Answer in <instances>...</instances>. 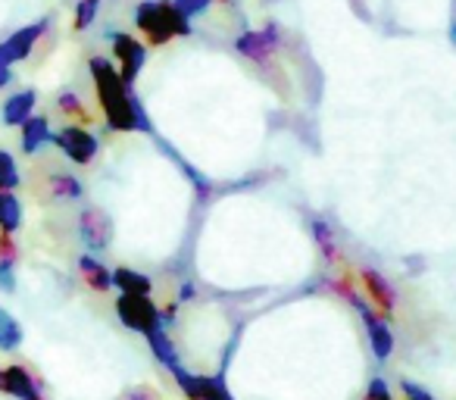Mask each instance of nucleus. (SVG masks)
<instances>
[{
  "label": "nucleus",
  "instance_id": "obj_1",
  "mask_svg": "<svg viewBox=\"0 0 456 400\" xmlns=\"http://www.w3.org/2000/svg\"><path fill=\"white\" fill-rule=\"evenodd\" d=\"M88 69H91V78H94V91H97L103 122H107L113 132H134V128L151 132V119H147L144 107L138 103L134 91L122 82L116 63H110L107 57H91Z\"/></svg>",
  "mask_w": 456,
  "mask_h": 400
},
{
  "label": "nucleus",
  "instance_id": "obj_2",
  "mask_svg": "<svg viewBox=\"0 0 456 400\" xmlns=\"http://www.w3.org/2000/svg\"><path fill=\"white\" fill-rule=\"evenodd\" d=\"M134 26L151 47H163L172 38L191 35V20L175 7V0H141L134 7Z\"/></svg>",
  "mask_w": 456,
  "mask_h": 400
},
{
  "label": "nucleus",
  "instance_id": "obj_3",
  "mask_svg": "<svg viewBox=\"0 0 456 400\" xmlns=\"http://www.w3.org/2000/svg\"><path fill=\"white\" fill-rule=\"evenodd\" d=\"M28 191L41 204H78L85 200V184L72 169L57 163H38L28 178Z\"/></svg>",
  "mask_w": 456,
  "mask_h": 400
},
{
  "label": "nucleus",
  "instance_id": "obj_4",
  "mask_svg": "<svg viewBox=\"0 0 456 400\" xmlns=\"http://www.w3.org/2000/svg\"><path fill=\"white\" fill-rule=\"evenodd\" d=\"M281 45H285L281 26L279 22H266L260 32H244L241 38L235 41V51L241 53V57H248L250 63L266 66L269 69V66L275 63V53L281 51Z\"/></svg>",
  "mask_w": 456,
  "mask_h": 400
},
{
  "label": "nucleus",
  "instance_id": "obj_5",
  "mask_svg": "<svg viewBox=\"0 0 456 400\" xmlns=\"http://www.w3.org/2000/svg\"><path fill=\"white\" fill-rule=\"evenodd\" d=\"M53 144L63 151L66 159H72L76 166H91L101 153V141L97 135H91L85 126H69L66 122L60 132H53Z\"/></svg>",
  "mask_w": 456,
  "mask_h": 400
},
{
  "label": "nucleus",
  "instance_id": "obj_6",
  "mask_svg": "<svg viewBox=\"0 0 456 400\" xmlns=\"http://www.w3.org/2000/svg\"><path fill=\"white\" fill-rule=\"evenodd\" d=\"M116 313H119L122 325H128L132 331L141 335H151V331L163 329V316H159V306L151 298H132V294H119L116 300Z\"/></svg>",
  "mask_w": 456,
  "mask_h": 400
},
{
  "label": "nucleus",
  "instance_id": "obj_7",
  "mask_svg": "<svg viewBox=\"0 0 456 400\" xmlns=\"http://www.w3.org/2000/svg\"><path fill=\"white\" fill-rule=\"evenodd\" d=\"M110 41H113V63H116V69H119L122 82H126L128 88H134V78L141 76V69H144V63H147V45H141L134 35H126V32H113Z\"/></svg>",
  "mask_w": 456,
  "mask_h": 400
},
{
  "label": "nucleus",
  "instance_id": "obj_8",
  "mask_svg": "<svg viewBox=\"0 0 456 400\" xmlns=\"http://www.w3.org/2000/svg\"><path fill=\"white\" fill-rule=\"evenodd\" d=\"M78 238L91 254H103L113 244V219L103 207H85L78 213Z\"/></svg>",
  "mask_w": 456,
  "mask_h": 400
},
{
  "label": "nucleus",
  "instance_id": "obj_9",
  "mask_svg": "<svg viewBox=\"0 0 456 400\" xmlns=\"http://www.w3.org/2000/svg\"><path fill=\"white\" fill-rule=\"evenodd\" d=\"M47 26H51V16L32 22V26L16 29L7 41H0V66H10V69H13V63H22V60L32 57V51L38 47V41H41V35L47 32Z\"/></svg>",
  "mask_w": 456,
  "mask_h": 400
},
{
  "label": "nucleus",
  "instance_id": "obj_10",
  "mask_svg": "<svg viewBox=\"0 0 456 400\" xmlns=\"http://www.w3.org/2000/svg\"><path fill=\"white\" fill-rule=\"evenodd\" d=\"M360 285H362V294L369 298V304L381 313L385 319H391L394 306H397V291L394 285L379 273V269H360Z\"/></svg>",
  "mask_w": 456,
  "mask_h": 400
},
{
  "label": "nucleus",
  "instance_id": "obj_11",
  "mask_svg": "<svg viewBox=\"0 0 456 400\" xmlns=\"http://www.w3.org/2000/svg\"><path fill=\"white\" fill-rule=\"evenodd\" d=\"M4 394H10V397H16V400H47L41 379L28 366H22V363L7 366V385H4Z\"/></svg>",
  "mask_w": 456,
  "mask_h": 400
},
{
  "label": "nucleus",
  "instance_id": "obj_12",
  "mask_svg": "<svg viewBox=\"0 0 456 400\" xmlns=\"http://www.w3.org/2000/svg\"><path fill=\"white\" fill-rule=\"evenodd\" d=\"M35 103H38V91L35 88H22L16 94H10L0 107V122L10 128L16 126H26L28 119L35 116Z\"/></svg>",
  "mask_w": 456,
  "mask_h": 400
},
{
  "label": "nucleus",
  "instance_id": "obj_13",
  "mask_svg": "<svg viewBox=\"0 0 456 400\" xmlns=\"http://www.w3.org/2000/svg\"><path fill=\"white\" fill-rule=\"evenodd\" d=\"M53 107H57V113L63 116L69 126H91L94 122V113L88 110V103L82 101V94L72 88H63L57 91V97H53Z\"/></svg>",
  "mask_w": 456,
  "mask_h": 400
},
{
  "label": "nucleus",
  "instance_id": "obj_14",
  "mask_svg": "<svg viewBox=\"0 0 456 400\" xmlns=\"http://www.w3.org/2000/svg\"><path fill=\"white\" fill-rule=\"evenodd\" d=\"M78 275H82L85 285H88L91 291H97V294H107L110 288H116L113 285V273H110V269L103 266V263L97 260L94 254L78 257Z\"/></svg>",
  "mask_w": 456,
  "mask_h": 400
},
{
  "label": "nucleus",
  "instance_id": "obj_15",
  "mask_svg": "<svg viewBox=\"0 0 456 400\" xmlns=\"http://www.w3.org/2000/svg\"><path fill=\"white\" fill-rule=\"evenodd\" d=\"M51 141H53V132H51L47 116H32V119L22 126V153H28V157H35V153L45 144H51Z\"/></svg>",
  "mask_w": 456,
  "mask_h": 400
},
{
  "label": "nucleus",
  "instance_id": "obj_16",
  "mask_svg": "<svg viewBox=\"0 0 456 400\" xmlns=\"http://www.w3.org/2000/svg\"><path fill=\"white\" fill-rule=\"evenodd\" d=\"M113 285L119 288V294H132V298H151V291H153V282L147 279L144 273H138V269H128V266L116 269Z\"/></svg>",
  "mask_w": 456,
  "mask_h": 400
},
{
  "label": "nucleus",
  "instance_id": "obj_17",
  "mask_svg": "<svg viewBox=\"0 0 456 400\" xmlns=\"http://www.w3.org/2000/svg\"><path fill=\"white\" fill-rule=\"evenodd\" d=\"M22 229V200L13 191H0V232L16 235Z\"/></svg>",
  "mask_w": 456,
  "mask_h": 400
},
{
  "label": "nucleus",
  "instance_id": "obj_18",
  "mask_svg": "<svg viewBox=\"0 0 456 400\" xmlns=\"http://www.w3.org/2000/svg\"><path fill=\"white\" fill-rule=\"evenodd\" d=\"M22 338L26 335H22L20 319H16L7 306H0V350H4V354H13V350H20Z\"/></svg>",
  "mask_w": 456,
  "mask_h": 400
},
{
  "label": "nucleus",
  "instance_id": "obj_19",
  "mask_svg": "<svg viewBox=\"0 0 456 400\" xmlns=\"http://www.w3.org/2000/svg\"><path fill=\"white\" fill-rule=\"evenodd\" d=\"M147 344H151L153 356H157L166 369H172L175 363H182V360H178V354H175V344H172V338H169V331H166V329L151 331V335H147Z\"/></svg>",
  "mask_w": 456,
  "mask_h": 400
},
{
  "label": "nucleus",
  "instance_id": "obj_20",
  "mask_svg": "<svg viewBox=\"0 0 456 400\" xmlns=\"http://www.w3.org/2000/svg\"><path fill=\"white\" fill-rule=\"evenodd\" d=\"M310 232H313V241H316V248L322 250L325 260H329V263L341 260V254H338V241H335V235H331V225L329 223H322V219H313Z\"/></svg>",
  "mask_w": 456,
  "mask_h": 400
},
{
  "label": "nucleus",
  "instance_id": "obj_21",
  "mask_svg": "<svg viewBox=\"0 0 456 400\" xmlns=\"http://www.w3.org/2000/svg\"><path fill=\"white\" fill-rule=\"evenodd\" d=\"M101 7H103V0H78L76 13H72V29H76V32H88V29L97 22Z\"/></svg>",
  "mask_w": 456,
  "mask_h": 400
},
{
  "label": "nucleus",
  "instance_id": "obj_22",
  "mask_svg": "<svg viewBox=\"0 0 456 400\" xmlns=\"http://www.w3.org/2000/svg\"><path fill=\"white\" fill-rule=\"evenodd\" d=\"M22 184L20 166H16L13 153L0 147V191H16Z\"/></svg>",
  "mask_w": 456,
  "mask_h": 400
},
{
  "label": "nucleus",
  "instance_id": "obj_23",
  "mask_svg": "<svg viewBox=\"0 0 456 400\" xmlns=\"http://www.w3.org/2000/svg\"><path fill=\"white\" fill-rule=\"evenodd\" d=\"M119 400H163L153 385H132L128 391L119 394Z\"/></svg>",
  "mask_w": 456,
  "mask_h": 400
},
{
  "label": "nucleus",
  "instance_id": "obj_24",
  "mask_svg": "<svg viewBox=\"0 0 456 400\" xmlns=\"http://www.w3.org/2000/svg\"><path fill=\"white\" fill-rule=\"evenodd\" d=\"M209 4H213V0H175V7L182 10V13L188 16V20H194V16L207 13Z\"/></svg>",
  "mask_w": 456,
  "mask_h": 400
},
{
  "label": "nucleus",
  "instance_id": "obj_25",
  "mask_svg": "<svg viewBox=\"0 0 456 400\" xmlns=\"http://www.w3.org/2000/svg\"><path fill=\"white\" fill-rule=\"evenodd\" d=\"M0 291H16V263L0 260Z\"/></svg>",
  "mask_w": 456,
  "mask_h": 400
},
{
  "label": "nucleus",
  "instance_id": "obj_26",
  "mask_svg": "<svg viewBox=\"0 0 456 400\" xmlns=\"http://www.w3.org/2000/svg\"><path fill=\"white\" fill-rule=\"evenodd\" d=\"M0 260L20 263V248H16L13 235H4V232H0Z\"/></svg>",
  "mask_w": 456,
  "mask_h": 400
},
{
  "label": "nucleus",
  "instance_id": "obj_27",
  "mask_svg": "<svg viewBox=\"0 0 456 400\" xmlns=\"http://www.w3.org/2000/svg\"><path fill=\"white\" fill-rule=\"evenodd\" d=\"M366 400H394L391 397V388H387V381L385 379H372V381H369Z\"/></svg>",
  "mask_w": 456,
  "mask_h": 400
},
{
  "label": "nucleus",
  "instance_id": "obj_28",
  "mask_svg": "<svg viewBox=\"0 0 456 400\" xmlns=\"http://www.w3.org/2000/svg\"><path fill=\"white\" fill-rule=\"evenodd\" d=\"M400 391H403V400H435L425 388L412 385V381H400Z\"/></svg>",
  "mask_w": 456,
  "mask_h": 400
},
{
  "label": "nucleus",
  "instance_id": "obj_29",
  "mask_svg": "<svg viewBox=\"0 0 456 400\" xmlns=\"http://www.w3.org/2000/svg\"><path fill=\"white\" fill-rule=\"evenodd\" d=\"M10 82H13V69H10V66H0V91L7 88Z\"/></svg>",
  "mask_w": 456,
  "mask_h": 400
},
{
  "label": "nucleus",
  "instance_id": "obj_30",
  "mask_svg": "<svg viewBox=\"0 0 456 400\" xmlns=\"http://www.w3.org/2000/svg\"><path fill=\"white\" fill-rule=\"evenodd\" d=\"M450 45H453V47H456V20H453V22H450Z\"/></svg>",
  "mask_w": 456,
  "mask_h": 400
},
{
  "label": "nucleus",
  "instance_id": "obj_31",
  "mask_svg": "<svg viewBox=\"0 0 456 400\" xmlns=\"http://www.w3.org/2000/svg\"><path fill=\"white\" fill-rule=\"evenodd\" d=\"M4 385H7V369H0V391H4Z\"/></svg>",
  "mask_w": 456,
  "mask_h": 400
},
{
  "label": "nucleus",
  "instance_id": "obj_32",
  "mask_svg": "<svg viewBox=\"0 0 456 400\" xmlns=\"http://www.w3.org/2000/svg\"><path fill=\"white\" fill-rule=\"evenodd\" d=\"M219 4H228V0H219Z\"/></svg>",
  "mask_w": 456,
  "mask_h": 400
}]
</instances>
